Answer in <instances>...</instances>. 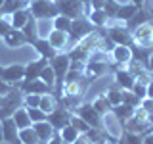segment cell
Listing matches in <instances>:
<instances>
[{
    "mask_svg": "<svg viewBox=\"0 0 153 144\" xmlns=\"http://www.w3.org/2000/svg\"><path fill=\"white\" fill-rule=\"evenodd\" d=\"M119 8H121V2H119V0H105V4H103V12L107 14L109 19H115Z\"/></svg>",
    "mask_w": 153,
    "mask_h": 144,
    "instance_id": "8d00e7d4",
    "label": "cell"
},
{
    "mask_svg": "<svg viewBox=\"0 0 153 144\" xmlns=\"http://www.w3.org/2000/svg\"><path fill=\"white\" fill-rule=\"evenodd\" d=\"M103 4H105V0H90V4L86 6V12L88 10H103Z\"/></svg>",
    "mask_w": 153,
    "mask_h": 144,
    "instance_id": "f6af8a7d",
    "label": "cell"
},
{
    "mask_svg": "<svg viewBox=\"0 0 153 144\" xmlns=\"http://www.w3.org/2000/svg\"><path fill=\"white\" fill-rule=\"evenodd\" d=\"M12 29L13 27H12V19H10V16H0V38H4Z\"/></svg>",
    "mask_w": 153,
    "mask_h": 144,
    "instance_id": "60d3db41",
    "label": "cell"
},
{
    "mask_svg": "<svg viewBox=\"0 0 153 144\" xmlns=\"http://www.w3.org/2000/svg\"><path fill=\"white\" fill-rule=\"evenodd\" d=\"M75 113L79 115V117H82L86 123L90 125L92 129H96V131H105V125H103V115H100L96 110L92 108V104L90 102H82L79 106V108L75 110ZM107 133V131H105Z\"/></svg>",
    "mask_w": 153,
    "mask_h": 144,
    "instance_id": "ba28073f",
    "label": "cell"
},
{
    "mask_svg": "<svg viewBox=\"0 0 153 144\" xmlns=\"http://www.w3.org/2000/svg\"><path fill=\"white\" fill-rule=\"evenodd\" d=\"M149 123L153 125V113H149Z\"/></svg>",
    "mask_w": 153,
    "mask_h": 144,
    "instance_id": "db71d44e",
    "label": "cell"
},
{
    "mask_svg": "<svg viewBox=\"0 0 153 144\" xmlns=\"http://www.w3.org/2000/svg\"><path fill=\"white\" fill-rule=\"evenodd\" d=\"M29 4H31L29 0H4L2 8H0V16H12V14H16L17 10L27 8Z\"/></svg>",
    "mask_w": 153,
    "mask_h": 144,
    "instance_id": "d4e9b609",
    "label": "cell"
},
{
    "mask_svg": "<svg viewBox=\"0 0 153 144\" xmlns=\"http://www.w3.org/2000/svg\"><path fill=\"white\" fill-rule=\"evenodd\" d=\"M33 129L36 131V134H38V138H40L42 144H46L56 133V129L52 127V123H48V119L46 121H40V123H33Z\"/></svg>",
    "mask_w": 153,
    "mask_h": 144,
    "instance_id": "7402d4cb",
    "label": "cell"
},
{
    "mask_svg": "<svg viewBox=\"0 0 153 144\" xmlns=\"http://www.w3.org/2000/svg\"><path fill=\"white\" fill-rule=\"evenodd\" d=\"M132 37H134V46L153 52V21L151 19H147V21L140 23L138 27H134Z\"/></svg>",
    "mask_w": 153,
    "mask_h": 144,
    "instance_id": "8992f818",
    "label": "cell"
},
{
    "mask_svg": "<svg viewBox=\"0 0 153 144\" xmlns=\"http://www.w3.org/2000/svg\"><path fill=\"white\" fill-rule=\"evenodd\" d=\"M25 77V65L23 64H10V65H0V79L6 81L8 85L17 86Z\"/></svg>",
    "mask_w": 153,
    "mask_h": 144,
    "instance_id": "30bf717a",
    "label": "cell"
},
{
    "mask_svg": "<svg viewBox=\"0 0 153 144\" xmlns=\"http://www.w3.org/2000/svg\"><path fill=\"white\" fill-rule=\"evenodd\" d=\"M0 140L4 144H21L19 140V129L12 117L0 121Z\"/></svg>",
    "mask_w": 153,
    "mask_h": 144,
    "instance_id": "7c38bea8",
    "label": "cell"
},
{
    "mask_svg": "<svg viewBox=\"0 0 153 144\" xmlns=\"http://www.w3.org/2000/svg\"><path fill=\"white\" fill-rule=\"evenodd\" d=\"M50 67L56 73V96L59 98L61 88H63V83H65V75H67V71H69V67H71L69 52H59V54H56L50 60Z\"/></svg>",
    "mask_w": 153,
    "mask_h": 144,
    "instance_id": "7a4b0ae2",
    "label": "cell"
},
{
    "mask_svg": "<svg viewBox=\"0 0 153 144\" xmlns=\"http://www.w3.org/2000/svg\"><path fill=\"white\" fill-rule=\"evenodd\" d=\"M113 75H115V85L121 86L123 90H132L136 77H134L126 67H113Z\"/></svg>",
    "mask_w": 153,
    "mask_h": 144,
    "instance_id": "9a60e30c",
    "label": "cell"
},
{
    "mask_svg": "<svg viewBox=\"0 0 153 144\" xmlns=\"http://www.w3.org/2000/svg\"><path fill=\"white\" fill-rule=\"evenodd\" d=\"M102 40H103V35L102 33H98V29H94L92 33H90L88 37H84L80 42H76V44L69 50V56L73 62H86L92 58V54L96 50H100V46H102Z\"/></svg>",
    "mask_w": 153,
    "mask_h": 144,
    "instance_id": "6da1fadb",
    "label": "cell"
},
{
    "mask_svg": "<svg viewBox=\"0 0 153 144\" xmlns=\"http://www.w3.org/2000/svg\"><path fill=\"white\" fill-rule=\"evenodd\" d=\"M29 2H33V0H29Z\"/></svg>",
    "mask_w": 153,
    "mask_h": 144,
    "instance_id": "6f0895ef",
    "label": "cell"
},
{
    "mask_svg": "<svg viewBox=\"0 0 153 144\" xmlns=\"http://www.w3.org/2000/svg\"><path fill=\"white\" fill-rule=\"evenodd\" d=\"M40 79L48 85V88H50V90L56 88V73H54V69L50 67V64H48L44 69L40 71Z\"/></svg>",
    "mask_w": 153,
    "mask_h": 144,
    "instance_id": "e575fe53",
    "label": "cell"
},
{
    "mask_svg": "<svg viewBox=\"0 0 153 144\" xmlns=\"http://www.w3.org/2000/svg\"><path fill=\"white\" fill-rule=\"evenodd\" d=\"M0 144H4V142H2V140H0Z\"/></svg>",
    "mask_w": 153,
    "mask_h": 144,
    "instance_id": "9f6ffc18",
    "label": "cell"
},
{
    "mask_svg": "<svg viewBox=\"0 0 153 144\" xmlns=\"http://www.w3.org/2000/svg\"><path fill=\"white\" fill-rule=\"evenodd\" d=\"M140 102L142 100L138 98L132 90H124L123 92V104H128V106H134V108H140Z\"/></svg>",
    "mask_w": 153,
    "mask_h": 144,
    "instance_id": "ab89813d",
    "label": "cell"
},
{
    "mask_svg": "<svg viewBox=\"0 0 153 144\" xmlns=\"http://www.w3.org/2000/svg\"><path fill=\"white\" fill-rule=\"evenodd\" d=\"M48 123H52V127L56 129V131H59V129H63L65 125L71 123V119H73V112H69L67 108L63 106H57L52 113H48Z\"/></svg>",
    "mask_w": 153,
    "mask_h": 144,
    "instance_id": "5bb4252c",
    "label": "cell"
},
{
    "mask_svg": "<svg viewBox=\"0 0 153 144\" xmlns=\"http://www.w3.org/2000/svg\"><path fill=\"white\" fill-rule=\"evenodd\" d=\"M57 106H59V104H57V96H54L52 92H46V94L40 96V104H38V108H40L44 113H52Z\"/></svg>",
    "mask_w": 153,
    "mask_h": 144,
    "instance_id": "f546056e",
    "label": "cell"
},
{
    "mask_svg": "<svg viewBox=\"0 0 153 144\" xmlns=\"http://www.w3.org/2000/svg\"><path fill=\"white\" fill-rule=\"evenodd\" d=\"M109 56H111L115 67H126L134 60L132 46H123V44H115L113 50L109 52Z\"/></svg>",
    "mask_w": 153,
    "mask_h": 144,
    "instance_id": "4fadbf2b",
    "label": "cell"
},
{
    "mask_svg": "<svg viewBox=\"0 0 153 144\" xmlns=\"http://www.w3.org/2000/svg\"><path fill=\"white\" fill-rule=\"evenodd\" d=\"M119 144H121V142H119Z\"/></svg>",
    "mask_w": 153,
    "mask_h": 144,
    "instance_id": "94428289",
    "label": "cell"
},
{
    "mask_svg": "<svg viewBox=\"0 0 153 144\" xmlns=\"http://www.w3.org/2000/svg\"><path fill=\"white\" fill-rule=\"evenodd\" d=\"M86 17H88V21L92 23L96 29H102V27H105L109 21H111L103 10H88V12H86Z\"/></svg>",
    "mask_w": 153,
    "mask_h": 144,
    "instance_id": "603a6c76",
    "label": "cell"
},
{
    "mask_svg": "<svg viewBox=\"0 0 153 144\" xmlns=\"http://www.w3.org/2000/svg\"><path fill=\"white\" fill-rule=\"evenodd\" d=\"M17 86L23 94H46V92H50L48 85L40 77H38V79H33V81H21Z\"/></svg>",
    "mask_w": 153,
    "mask_h": 144,
    "instance_id": "2e32d148",
    "label": "cell"
},
{
    "mask_svg": "<svg viewBox=\"0 0 153 144\" xmlns=\"http://www.w3.org/2000/svg\"><path fill=\"white\" fill-rule=\"evenodd\" d=\"M29 17H31V10H29V6L17 10L16 14L10 16V19H12V27L13 29H23V27H25V23L29 21Z\"/></svg>",
    "mask_w": 153,
    "mask_h": 144,
    "instance_id": "4316f807",
    "label": "cell"
},
{
    "mask_svg": "<svg viewBox=\"0 0 153 144\" xmlns=\"http://www.w3.org/2000/svg\"><path fill=\"white\" fill-rule=\"evenodd\" d=\"M136 14H138V6H136V4H132V2L121 4L117 16H115V21H119V23H128L134 16H136Z\"/></svg>",
    "mask_w": 153,
    "mask_h": 144,
    "instance_id": "44dd1931",
    "label": "cell"
},
{
    "mask_svg": "<svg viewBox=\"0 0 153 144\" xmlns=\"http://www.w3.org/2000/svg\"><path fill=\"white\" fill-rule=\"evenodd\" d=\"M80 2H82L84 6H88V4H90V0H80Z\"/></svg>",
    "mask_w": 153,
    "mask_h": 144,
    "instance_id": "f5cc1de1",
    "label": "cell"
},
{
    "mask_svg": "<svg viewBox=\"0 0 153 144\" xmlns=\"http://www.w3.org/2000/svg\"><path fill=\"white\" fill-rule=\"evenodd\" d=\"M94 29L96 27L88 21V17H86V16L73 19V25H71V31H69V44H71V48H73L76 42H80L84 37H88Z\"/></svg>",
    "mask_w": 153,
    "mask_h": 144,
    "instance_id": "9c48e42d",
    "label": "cell"
},
{
    "mask_svg": "<svg viewBox=\"0 0 153 144\" xmlns=\"http://www.w3.org/2000/svg\"><path fill=\"white\" fill-rule=\"evenodd\" d=\"M71 125H73V127H75V129H76L79 133H86V131H90V129H92V127H90V125L86 123L82 117H79L76 113H73V119H71Z\"/></svg>",
    "mask_w": 153,
    "mask_h": 144,
    "instance_id": "f35d334b",
    "label": "cell"
},
{
    "mask_svg": "<svg viewBox=\"0 0 153 144\" xmlns=\"http://www.w3.org/2000/svg\"><path fill=\"white\" fill-rule=\"evenodd\" d=\"M27 112H29V117H31L33 123L46 121V117H48V113H44L40 108H27Z\"/></svg>",
    "mask_w": 153,
    "mask_h": 144,
    "instance_id": "74e56055",
    "label": "cell"
},
{
    "mask_svg": "<svg viewBox=\"0 0 153 144\" xmlns=\"http://www.w3.org/2000/svg\"><path fill=\"white\" fill-rule=\"evenodd\" d=\"M12 88H13L12 85H8L6 81H2V79H0V94H8Z\"/></svg>",
    "mask_w": 153,
    "mask_h": 144,
    "instance_id": "bcb514c9",
    "label": "cell"
},
{
    "mask_svg": "<svg viewBox=\"0 0 153 144\" xmlns=\"http://www.w3.org/2000/svg\"><path fill=\"white\" fill-rule=\"evenodd\" d=\"M21 31H23V35L27 37V42H29V44H33L36 38H40V33H38V21L33 17V14H31L29 21L25 23V27H23Z\"/></svg>",
    "mask_w": 153,
    "mask_h": 144,
    "instance_id": "484cf974",
    "label": "cell"
},
{
    "mask_svg": "<svg viewBox=\"0 0 153 144\" xmlns=\"http://www.w3.org/2000/svg\"><path fill=\"white\" fill-rule=\"evenodd\" d=\"M142 144H153V131H149L147 134H143V138H142Z\"/></svg>",
    "mask_w": 153,
    "mask_h": 144,
    "instance_id": "c3c4849f",
    "label": "cell"
},
{
    "mask_svg": "<svg viewBox=\"0 0 153 144\" xmlns=\"http://www.w3.org/2000/svg\"><path fill=\"white\" fill-rule=\"evenodd\" d=\"M147 98H153V79L147 83Z\"/></svg>",
    "mask_w": 153,
    "mask_h": 144,
    "instance_id": "f907efd6",
    "label": "cell"
},
{
    "mask_svg": "<svg viewBox=\"0 0 153 144\" xmlns=\"http://www.w3.org/2000/svg\"><path fill=\"white\" fill-rule=\"evenodd\" d=\"M113 115L121 121V125L126 121V119H130L132 115H134V112H136V108L134 106H128V104H119V106H113Z\"/></svg>",
    "mask_w": 153,
    "mask_h": 144,
    "instance_id": "83f0119b",
    "label": "cell"
},
{
    "mask_svg": "<svg viewBox=\"0 0 153 144\" xmlns=\"http://www.w3.org/2000/svg\"><path fill=\"white\" fill-rule=\"evenodd\" d=\"M57 133H59L61 134V138H63V142H67V144H75V140H76V138H79V131H76V129L73 127V125H65V127L63 129H59V131H57Z\"/></svg>",
    "mask_w": 153,
    "mask_h": 144,
    "instance_id": "1f68e13d",
    "label": "cell"
},
{
    "mask_svg": "<svg viewBox=\"0 0 153 144\" xmlns=\"http://www.w3.org/2000/svg\"><path fill=\"white\" fill-rule=\"evenodd\" d=\"M48 64H50V62H48L46 58H40V56H38V60L25 64V77H23V81H33V79H38V77H40V71L44 69V67H46Z\"/></svg>",
    "mask_w": 153,
    "mask_h": 144,
    "instance_id": "ac0fdd59",
    "label": "cell"
},
{
    "mask_svg": "<svg viewBox=\"0 0 153 144\" xmlns=\"http://www.w3.org/2000/svg\"><path fill=\"white\" fill-rule=\"evenodd\" d=\"M42 94H23V106L25 108H38Z\"/></svg>",
    "mask_w": 153,
    "mask_h": 144,
    "instance_id": "b9f144b4",
    "label": "cell"
},
{
    "mask_svg": "<svg viewBox=\"0 0 153 144\" xmlns=\"http://www.w3.org/2000/svg\"><path fill=\"white\" fill-rule=\"evenodd\" d=\"M132 92L136 94L140 100H143V98L147 96V85H146V83H140V81H136V83H134V86H132Z\"/></svg>",
    "mask_w": 153,
    "mask_h": 144,
    "instance_id": "7bdbcfd3",
    "label": "cell"
},
{
    "mask_svg": "<svg viewBox=\"0 0 153 144\" xmlns=\"http://www.w3.org/2000/svg\"><path fill=\"white\" fill-rule=\"evenodd\" d=\"M123 131L136 133V134H147L149 131H153V125L149 123V113L143 112L142 108H136L132 117L123 123Z\"/></svg>",
    "mask_w": 153,
    "mask_h": 144,
    "instance_id": "277c9868",
    "label": "cell"
},
{
    "mask_svg": "<svg viewBox=\"0 0 153 144\" xmlns=\"http://www.w3.org/2000/svg\"><path fill=\"white\" fill-rule=\"evenodd\" d=\"M23 106V92L19 86H13L8 94H0V121L6 117H12L17 108Z\"/></svg>",
    "mask_w": 153,
    "mask_h": 144,
    "instance_id": "3957f363",
    "label": "cell"
},
{
    "mask_svg": "<svg viewBox=\"0 0 153 144\" xmlns=\"http://www.w3.org/2000/svg\"><path fill=\"white\" fill-rule=\"evenodd\" d=\"M123 92L124 90L121 88V86H117V85H111L107 88V92H105V96L109 98V102H111L113 106H119V104H123Z\"/></svg>",
    "mask_w": 153,
    "mask_h": 144,
    "instance_id": "d6a6232c",
    "label": "cell"
},
{
    "mask_svg": "<svg viewBox=\"0 0 153 144\" xmlns=\"http://www.w3.org/2000/svg\"><path fill=\"white\" fill-rule=\"evenodd\" d=\"M31 46H33V48H35V50L38 52V56H40V58H46L48 62H50V60H52V58H54L56 54H59V52H57L56 48L52 46L50 42H48V38H44V37L36 38V40L33 42Z\"/></svg>",
    "mask_w": 153,
    "mask_h": 144,
    "instance_id": "ffe728a7",
    "label": "cell"
},
{
    "mask_svg": "<svg viewBox=\"0 0 153 144\" xmlns=\"http://www.w3.org/2000/svg\"><path fill=\"white\" fill-rule=\"evenodd\" d=\"M12 119L16 121L17 129H25V127H31V125H33V121H31V117H29V112H27L25 106L17 108V110H16V113L12 115Z\"/></svg>",
    "mask_w": 153,
    "mask_h": 144,
    "instance_id": "f1b7e54d",
    "label": "cell"
},
{
    "mask_svg": "<svg viewBox=\"0 0 153 144\" xmlns=\"http://www.w3.org/2000/svg\"><path fill=\"white\" fill-rule=\"evenodd\" d=\"M52 23H54V29H57V31L69 33V31H71V25H73V19L59 14V16H56L54 19H52Z\"/></svg>",
    "mask_w": 153,
    "mask_h": 144,
    "instance_id": "836d02e7",
    "label": "cell"
},
{
    "mask_svg": "<svg viewBox=\"0 0 153 144\" xmlns=\"http://www.w3.org/2000/svg\"><path fill=\"white\" fill-rule=\"evenodd\" d=\"M2 4H4V0H0V8H2Z\"/></svg>",
    "mask_w": 153,
    "mask_h": 144,
    "instance_id": "11a10c76",
    "label": "cell"
},
{
    "mask_svg": "<svg viewBox=\"0 0 153 144\" xmlns=\"http://www.w3.org/2000/svg\"><path fill=\"white\" fill-rule=\"evenodd\" d=\"M46 144H63V138H61V134L56 131V133H54V136H52Z\"/></svg>",
    "mask_w": 153,
    "mask_h": 144,
    "instance_id": "7dc6e473",
    "label": "cell"
},
{
    "mask_svg": "<svg viewBox=\"0 0 153 144\" xmlns=\"http://www.w3.org/2000/svg\"><path fill=\"white\" fill-rule=\"evenodd\" d=\"M48 42L56 48L57 52H63L65 48L71 50V44H69V33H63V31H57V29H52L48 33Z\"/></svg>",
    "mask_w": 153,
    "mask_h": 144,
    "instance_id": "e0dca14e",
    "label": "cell"
},
{
    "mask_svg": "<svg viewBox=\"0 0 153 144\" xmlns=\"http://www.w3.org/2000/svg\"><path fill=\"white\" fill-rule=\"evenodd\" d=\"M147 69H149L151 73H153V52L149 54V58H147Z\"/></svg>",
    "mask_w": 153,
    "mask_h": 144,
    "instance_id": "816d5d0a",
    "label": "cell"
},
{
    "mask_svg": "<svg viewBox=\"0 0 153 144\" xmlns=\"http://www.w3.org/2000/svg\"><path fill=\"white\" fill-rule=\"evenodd\" d=\"M19 140H21V144H42L36 131L33 129V125L25 129H19Z\"/></svg>",
    "mask_w": 153,
    "mask_h": 144,
    "instance_id": "4dcf8cb0",
    "label": "cell"
},
{
    "mask_svg": "<svg viewBox=\"0 0 153 144\" xmlns=\"http://www.w3.org/2000/svg\"><path fill=\"white\" fill-rule=\"evenodd\" d=\"M130 2H132V4H136L138 10H143V8H146V0H130Z\"/></svg>",
    "mask_w": 153,
    "mask_h": 144,
    "instance_id": "681fc988",
    "label": "cell"
},
{
    "mask_svg": "<svg viewBox=\"0 0 153 144\" xmlns=\"http://www.w3.org/2000/svg\"><path fill=\"white\" fill-rule=\"evenodd\" d=\"M113 25L109 23L107 29V37L113 44H123V46H132L134 44V37H132V29L126 25V23H119L111 19Z\"/></svg>",
    "mask_w": 153,
    "mask_h": 144,
    "instance_id": "5b68a950",
    "label": "cell"
},
{
    "mask_svg": "<svg viewBox=\"0 0 153 144\" xmlns=\"http://www.w3.org/2000/svg\"><path fill=\"white\" fill-rule=\"evenodd\" d=\"M29 10H31L33 17L36 21H40V19H54L56 16H59V10H57L54 0H33L29 4Z\"/></svg>",
    "mask_w": 153,
    "mask_h": 144,
    "instance_id": "52a82bcc",
    "label": "cell"
},
{
    "mask_svg": "<svg viewBox=\"0 0 153 144\" xmlns=\"http://www.w3.org/2000/svg\"><path fill=\"white\" fill-rule=\"evenodd\" d=\"M2 42H4L8 48H12V50H16V48H21V46L29 44V42H27V37L23 35L21 29H12V31H10L8 35L2 38Z\"/></svg>",
    "mask_w": 153,
    "mask_h": 144,
    "instance_id": "d6986e66",
    "label": "cell"
},
{
    "mask_svg": "<svg viewBox=\"0 0 153 144\" xmlns=\"http://www.w3.org/2000/svg\"><path fill=\"white\" fill-rule=\"evenodd\" d=\"M54 2H56V0H54Z\"/></svg>",
    "mask_w": 153,
    "mask_h": 144,
    "instance_id": "91938a15",
    "label": "cell"
},
{
    "mask_svg": "<svg viewBox=\"0 0 153 144\" xmlns=\"http://www.w3.org/2000/svg\"><path fill=\"white\" fill-rule=\"evenodd\" d=\"M142 138H143V134L123 131V134L119 136V142H121V144H142Z\"/></svg>",
    "mask_w": 153,
    "mask_h": 144,
    "instance_id": "d590c367",
    "label": "cell"
},
{
    "mask_svg": "<svg viewBox=\"0 0 153 144\" xmlns=\"http://www.w3.org/2000/svg\"><path fill=\"white\" fill-rule=\"evenodd\" d=\"M140 108L143 110V112H147V113H153V98H143L142 102H140Z\"/></svg>",
    "mask_w": 153,
    "mask_h": 144,
    "instance_id": "ee69618b",
    "label": "cell"
},
{
    "mask_svg": "<svg viewBox=\"0 0 153 144\" xmlns=\"http://www.w3.org/2000/svg\"><path fill=\"white\" fill-rule=\"evenodd\" d=\"M56 6L59 10L61 16H67L71 19H76V17H82L86 16V6L80 0H56Z\"/></svg>",
    "mask_w": 153,
    "mask_h": 144,
    "instance_id": "8fae6325",
    "label": "cell"
},
{
    "mask_svg": "<svg viewBox=\"0 0 153 144\" xmlns=\"http://www.w3.org/2000/svg\"><path fill=\"white\" fill-rule=\"evenodd\" d=\"M63 144H67V142H63Z\"/></svg>",
    "mask_w": 153,
    "mask_h": 144,
    "instance_id": "680465c9",
    "label": "cell"
},
{
    "mask_svg": "<svg viewBox=\"0 0 153 144\" xmlns=\"http://www.w3.org/2000/svg\"><path fill=\"white\" fill-rule=\"evenodd\" d=\"M90 104H92V108H94L100 115H107V113H111V110H113V104L109 102V98L105 96V92L98 94Z\"/></svg>",
    "mask_w": 153,
    "mask_h": 144,
    "instance_id": "cb8c5ba5",
    "label": "cell"
}]
</instances>
